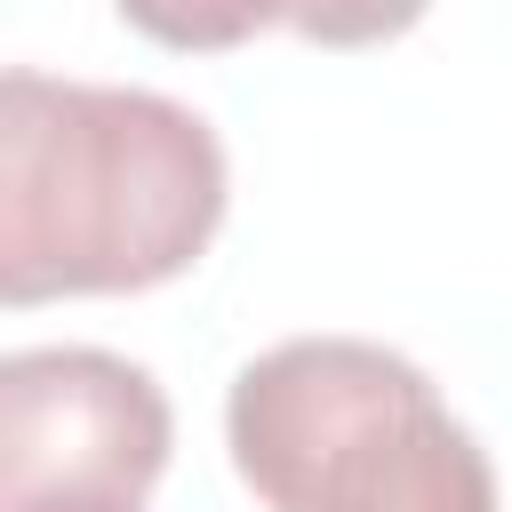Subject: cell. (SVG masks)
Listing matches in <instances>:
<instances>
[{"label":"cell","instance_id":"1","mask_svg":"<svg viewBox=\"0 0 512 512\" xmlns=\"http://www.w3.org/2000/svg\"><path fill=\"white\" fill-rule=\"evenodd\" d=\"M216 128L112 80L8 64L0 80V304L136 296L192 272L224 224Z\"/></svg>","mask_w":512,"mask_h":512},{"label":"cell","instance_id":"2","mask_svg":"<svg viewBox=\"0 0 512 512\" xmlns=\"http://www.w3.org/2000/svg\"><path fill=\"white\" fill-rule=\"evenodd\" d=\"M224 448L264 512H496V464L440 384L368 336H288L224 392Z\"/></svg>","mask_w":512,"mask_h":512},{"label":"cell","instance_id":"3","mask_svg":"<svg viewBox=\"0 0 512 512\" xmlns=\"http://www.w3.org/2000/svg\"><path fill=\"white\" fill-rule=\"evenodd\" d=\"M168 392L96 344H32L0 360V504L136 496L168 472Z\"/></svg>","mask_w":512,"mask_h":512},{"label":"cell","instance_id":"4","mask_svg":"<svg viewBox=\"0 0 512 512\" xmlns=\"http://www.w3.org/2000/svg\"><path fill=\"white\" fill-rule=\"evenodd\" d=\"M0 512H144L136 496H32V504H0Z\"/></svg>","mask_w":512,"mask_h":512}]
</instances>
